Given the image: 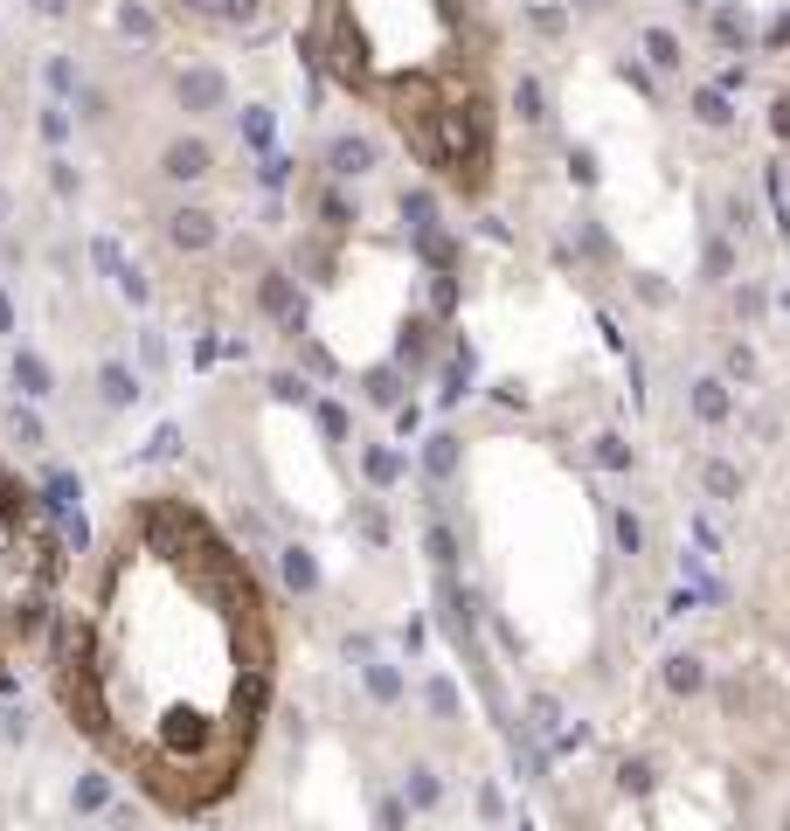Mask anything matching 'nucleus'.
Segmentation results:
<instances>
[{
  "instance_id": "nucleus-4",
  "label": "nucleus",
  "mask_w": 790,
  "mask_h": 831,
  "mask_svg": "<svg viewBox=\"0 0 790 831\" xmlns=\"http://www.w3.org/2000/svg\"><path fill=\"white\" fill-rule=\"evenodd\" d=\"M153 8L181 14V22H195V28H257V22H271L277 8H298V0H153Z\"/></svg>"
},
{
  "instance_id": "nucleus-2",
  "label": "nucleus",
  "mask_w": 790,
  "mask_h": 831,
  "mask_svg": "<svg viewBox=\"0 0 790 831\" xmlns=\"http://www.w3.org/2000/svg\"><path fill=\"white\" fill-rule=\"evenodd\" d=\"M298 49L450 195L479 201L506 139V28L493 0H298Z\"/></svg>"
},
{
  "instance_id": "nucleus-1",
  "label": "nucleus",
  "mask_w": 790,
  "mask_h": 831,
  "mask_svg": "<svg viewBox=\"0 0 790 831\" xmlns=\"http://www.w3.org/2000/svg\"><path fill=\"white\" fill-rule=\"evenodd\" d=\"M49 686L90 755L166 818H209L250 783L285 686L271 575L209 499L125 493L70 561Z\"/></svg>"
},
{
  "instance_id": "nucleus-3",
  "label": "nucleus",
  "mask_w": 790,
  "mask_h": 831,
  "mask_svg": "<svg viewBox=\"0 0 790 831\" xmlns=\"http://www.w3.org/2000/svg\"><path fill=\"white\" fill-rule=\"evenodd\" d=\"M70 590V555L49 499L14 458H0V686H14L49 652Z\"/></svg>"
}]
</instances>
